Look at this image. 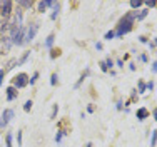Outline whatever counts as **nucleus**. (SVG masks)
<instances>
[{
    "instance_id": "obj_40",
    "label": "nucleus",
    "mask_w": 157,
    "mask_h": 147,
    "mask_svg": "<svg viewBox=\"0 0 157 147\" xmlns=\"http://www.w3.org/2000/svg\"><path fill=\"white\" fill-rule=\"evenodd\" d=\"M117 67H124V62H122V60H117Z\"/></svg>"
},
{
    "instance_id": "obj_19",
    "label": "nucleus",
    "mask_w": 157,
    "mask_h": 147,
    "mask_svg": "<svg viewBox=\"0 0 157 147\" xmlns=\"http://www.w3.org/2000/svg\"><path fill=\"white\" fill-rule=\"evenodd\" d=\"M32 105H33L32 100H27V102L24 104V110H25V112H30V110H32Z\"/></svg>"
},
{
    "instance_id": "obj_5",
    "label": "nucleus",
    "mask_w": 157,
    "mask_h": 147,
    "mask_svg": "<svg viewBox=\"0 0 157 147\" xmlns=\"http://www.w3.org/2000/svg\"><path fill=\"white\" fill-rule=\"evenodd\" d=\"M12 9H13V3L12 2H0V15H2L3 18H7L10 14H12Z\"/></svg>"
},
{
    "instance_id": "obj_28",
    "label": "nucleus",
    "mask_w": 157,
    "mask_h": 147,
    "mask_svg": "<svg viewBox=\"0 0 157 147\" xmlns=\"http://www.w3.org/2000/svg\"><path fill=\"white\" fill-rule=\"evenodd\" d=\"M155 0H147V2H145V5H147L149 7V9H152V7H155Z\"/></svg>"
},
{
    "instance_id": "obj_26",
    "label": "nucleus",
    "mask_w": 157,
    "mask_h": 147,
    "mask_svg": "<svg viewBox=\"0 0 157 147\" xmlns=\"http://www.w3.org/2000/svg\"><path fill=\"white\" fill-rule=\"evenodd\" d=\"M104 62H105L107 69H112V67H114V62H112V59H110V57H107L105 60H104Z\"/></svg>"
},
{
    "instance_id": "obj_33",
    "label": "nucleus",
    "mask_w": 157,
    "mask_h": 147,
    "mask_svg": "<svg viewBox=\"0 0 157 147\" xmlns=\"http://www.w3.org/2000/svg\"><path fill=\"white\" fill-rule=\"evenodd\" d=\"M5 74H7V72H5L3 69L0 70V85H2V80H3V77H5Z\"/></svg>"
},
{
    "instance_id": "obj_43",
    "label": "nucleus",
    "mask_w": 157,
    "mask_h": 147,
    "mask_svg": "<svg viewBox=\"0 0 157 147\" xmlns=\"http://www.w3.org/2000/svg\"><path fill=\"white\" fill-rule=\"evenodd\" d=\"M92 145H94V144H92V142H89V144H87V145H85V147H92Z\"/></svg>"
},
{
    "instance_id": "obj_22",
    "label": "nucleus",
    "mask_w": 157,
    "mask_h": 147,
    "mask_svg": "<svg viewBox=\"0 0 157 147\" xmlns=\"http://www.w3.org/2000/svg\"><path fill=\"white\" fill-rule=\"evenodd\" d=\"M140 5H142L140 0H132V2H130V7H132V9H139Z\"/></svg>"
},
{
    "instance_id": "obj_2",
    "label": "nucleus",
    "mask_w": 157,
    "mask_h": 147,
    "mask_svg": "<svg viewBox=\"0 0 157 147\" xmlns=\"http://www.w3.org/2000/svg\"><path fill=\"white\" fill-rule=\"evenodd\" d=\"M29 85V75L27 74H18L13 77V87L15 89H24V87H27Z\"/></svg>"
},
{
    "instance_id": "obj_39",
    "label": "nucleus",
    "mask_w": 157,
    "mask_h": 147,
    "mask_svg": "<svg viewBox=\"0 0 157 147\" xmlns=\"http://www.w3.org/2000/svg\"><path fill=\"white\" fill-rule=\"evenodd\" d=\"M149 47H151V50H154V48H155V45H154V42H149Z\"/></svg>"
},
{
    "instance_id": "obj_7",
    "label": "nucleus",
    "mask_w": 157,
    "mask_h": 147,
    "mask_svg": "<svg viewBox=\"0 0 157 147\" xmlns=\"http://www.w3.org/2000/svg\"><path fill=\"white\" fill-rule=\"evenodd\" d=\"M55 2H52V0H44V2H39L37 3V12L44 14L47 10V7H54Z\"/></svg>"
},
{
    "instance_id": "obj_25",
    "label": "nucleus",
    "mask_w": 157,
    "mask_h": 147,
    "mask_svg": "<svg viewBox=\"0 0 157 147\" xmlns=\"http://www.w3.org/2000/svg\"><path fill=\"white\" fill-rule=\"evenodd\" d=\"M145 90H147V89H145V82H139V94H144L145 92Z\"/></svg>"
},
{
    "instance_id": "obj_35",
    "label": "nucleus",
    "mask_w": 157,
    "mask_h": 147,
    "mask_svg": "<svg viewBox=\"0 0 157 147\" xmlns=\"http://www.w3.org/2000/svg\"><path fill=\"white\" fill-rule=\"evenodd\" d=\"M140 60H142V62H147V55L142 54V55H140Z\"/></svg>"
},
{
    "instance_id": "obj_1",
    "label": "nucleus",
    "mask_w": 157,
    "mask_h": 147,
    "mask_svg": "<svg viewBox=\"0 0 157 147\" xmlns=\"http://www.w3.org/2000/svg\"><path fill=\"white\" fill-rule=\"evenodd\" d=\"M136 17H137V12H127L124 17L119 20L117 29H115L114 33H115L117 37H122V35H125V33H129L130 30H132V27H134Z\"/></svg>"
},
{
    "instance_id": "obj_17",
    "label": "nucleus",
    "mask_w": 157,
    "mask_h": 147,
    "mask_svg": "<svg viewBox=\"0 0 157 147\" xmlns=\"http://www.w3.org/2000/svg\"><path fill=\"white\" fill-rule=\"evenodd\" d=\"M54 39H55V35H54V33H50V35L47 37V40H45V47L50 48V47H52V44H54Z\"/></svg>"
},
{
    "instance_id": "obj_42",
    "label": "nucleus",
    "mask_w": 157,
    "mask_h": 147,
    "mask_svg": "<svg viewBox=\"0 0 157 147\" xmlns=\"http://www.w3.org/2000/svg\"><path fill=\"white\" fill-rule=\"evenodd\" d=\"M154 119H155V122H157V109H154Z\"/></svg>"
},
{
    "instance_id": "obj_31",
    "label": "nucleus",
    "mask_w": 157,
    "mask_h": 147,
    "mask_svg": "<svg viewBox=\"0 0 157 147\" xmlns=\"http://www.w3.org/2000/svg\"><path fill=\"white\" fill-rule=\"evenodd\" d=\"M114 37H115V33H114V32H112V30H110V32H107V33H105V39H107V40H110V39H114Z\"/></svg>"
},
{
    "instance_id": "obj_41",
    "label": "nucleus",
    "mask_w": 157,
    "mask_h": 147,
    "mask_svg": "<svg viewBox=\"0 0 157 147\" xmlns=\"http://www.w3.org/2000/svg\"><path fill=\"white\" fill-rule=\"evenodd\" d=\"M78 7V2H72V9H77Z\"/></svg>"
},
{
    "instance_id": "obj_14",
    "label": "nucleus",
    "mask_w": 157,
    "mask_h": 147,
    "mask_svg": "<svg viewBox=\"0 0 157 147\" xmlns=\"http://www.w3.org/2000/svg\"><path fill=\"white\" fill-rule=\"evenodd\" d=\"M87 75H89V70H85V72L80 75V79H78V80H77V84L74 85V89H78V87H80V84H82V82H84V79L87 77Z\"/></svg>"
},
{
    "instance_id": "obj_23",
    "label": "nucleus",
    "mask_w": 157,
    "mask_h": 147,
    "mask_svg": "<svg viewBox=\"0 0 157 147\" xmlns=\"http://www.w3.org/2000/svg\"><path fill=\"white\" fill-rule=\"evenodd\" d=\"M63 130H57V135H55V142H60L62 141V137H63Z\"/></svg>"
},
{
    "instance_id": "obj_16",
    "label": "nucleus",
    "mask_w": 157,
    "mask_h": 147,
    "mask_svg": "<svg viewBox=\"0 0 157 147\" xmlns=\"http://www.w3.org/2000/svg\"><path fill=\"white\" fill-rule=\"evenodd\" d=\"M33 5L32 0H25V2H18V7H22V9H30Z\"/></svg>"
},
{
    "instance_id": "obj_12",
    "label": "nucleus",
    "mask_w": 157,
    "mask_h": 147,
    "mask_svg": "<svg viewBox=\"0 0 157 147\" xmlns=\"http://www.w3.org/2000/svg\"><path fill=\"white\" fill-rule=\"evenodd\" d=\"M147 14H149V9H144V10H139V14H137V17H136V20H144L145 17H147Z\"/></svg>"
},
{
    "instance_id": "obj_6",
    "label": "nucleus",
    "mask_w": 157,
    "mask_h": 147,
    "mask_svg": "<svg viewBox=\"0 0 157 147\" xmlns=\"http://www.w3.org/2000/svg\"><path fill=\"white\" fill-rule=\"evenodd\" d=\"M10 47H12V40L7 39V37H2V35H0V54H5V52H9Z\"/></svg>"
},
{
    "instance_id": "obj_37",
    "label": "nucleus",
    "mask_w": 157,
    "mask_h": 147,
    "mask_svg": "<svg viewBox=\"0 0 157 147\" xmlns=\"http://www.w3.org/2000/svg\"><path fill=\"white\" fill-rule=\"evenodd\" d=\"M95 47H97V50H102V44H100V42H97Z\"/></svg>"
},
{
    "instance_id": "obj_4",
    "label": "nucleus",
    "mask_w": 157,
    "mask_h": 147,
    "mask_svg": "<svg viewBox=\"0 0 157 147\" xmlns=\"http://www.w3.org/2000/svg\"><path fill=\"white\" fill-rule=\"evenodd\" d=\"M37 32H39V24H30L29 29L25 30V42H32L35 39Z\"/></svg>"
},
{
    "instance_id": "obj_10",
    "label": "nucleus",
    "mask_w": 157,
    "mask_h": 147,
    "mask_svg": "<svg viewBox=\"0 0 157 147\" xmlns=\"http://www.w3.org/2000/svg\"><path fill=\"white\" fill-rule=\"evenodd\" d=\"M29 57H30V50H29V52H25V54H24L20 59L17 60V65H24V64L29 60Z\"/></svg>"
},
{
    "instance_id": "obj_27",
    "label": "nucleus",
    "mask_w": 157,
    "mask_h": 147,
    "mask_svg": "<svg viewBox=\"0 0 157 147\" xmlns=\"http://www.w3.org/2000/svg\"><path fill=\"white\" fill-rule=\"evenodd\" d=\"M57 80H59L57 74H52V77H50V84H52V85H55V84H57Z\"/></svg>"
},
{
    "instance_id": "obj_32",
    "label": "nucleus",
    "mask_w": 157,
    "mask_h": 147,
    "mask_svg": "<svg viewBox=\"0 0 157 147\" xmlns=\"http://www.w3.org/2000/svg\"><path fill=\"white\" fill-rule=\"evenodd\" d=\"M99 65H100V70H102V72H107V70H109V69H107V65H105V62H100Z\"/></svg>"
},
{
    "instance_id": "obj_38",
    "label": "nucleus",
    "mask_w": 157,
    "mask_h": 147,
    "mask_svg": "<svg viewBox=\"0 0 157 147\" xmlns=\"http://www.w3.org/2000/svg\"><path fill=\"white\" fill-rule=\"evenodd\" d=\"M87 110H89V112H94V110H95V107H94V105H89Z\"/></svg>"
},
{
    "instance_id": "obj_18",
    "label": "nucleus",
    "mask_w": 157,
    "mask_h": 147,
    "mask_svg": "<svg viewBox=\"0 0 157 147\" xmlns=\"http://www.w3.org/2000/svg\"><path fill=\"white\" fill-rule=\"evenodd\" d=\"M157 144V130H152V137H151V147H155Z\"/></svg>"
},
{
    "instance_id": "obj_45",
    "label": "nucleus",
    "mask_w": 157,
    "mask_h": 147,
    "mask_svg": "<svg viewBox=\"0 0 157 147\" xmlns=\"http://www.w3.org/2000/svg\"><path fill=\"white\" fill-rule=\"evenodd\" d=\"M155 7H157V3H155Z\"/></svg>"
},
{
    "instance_id": "obj_34",
    "label": "nucleus",
    "mask_w": 157,
    "mask_h": 147,
    "mask_svg": "<svg viewBox=\"0 0 157 147\" xmlns=\"http://www.w3.org/2000/svg\"><path fill=\"white\" fill-rule=\"evenodd\" d=\"M139 40H140L142 44H145V42H147V37H145V35H142V37H139Z\"/></svg>"
},
{
    "instance_id": "obj_13",
    "label": "nucleus",
    "mask_w": 157,
    "mask_h": 147,
    "mask_svg": "<svg viewBox=\"0 0 157 147\" xmlns=\"http://www.w3.org/2000/svg\"><path fill=\"white\" fill-rule=\"evenodd\" d=\"M60 54H62V50L60 48H52L50 50V59H57V57H60Z\"/></svg>"
},
{
    "instance_id": "obj_9",
    "label": "nucleus",
    "mask_w": 157,
    "mask_h": 147,
    "mask_svg": "<svg viewBox=\"0 0 157 147\" xmlns=\"http://www.w3.org/2000/svg\"><path fill=\"white\" fill-rule=\"evenodd\" d=\"M149 117V110L145 107H140L139 110H137V119L139 120H144V119H147Z\"/></svg>"
},
{
    "instance_id": "obj_21",
    "label": "nucleus",
    "mask_w": 157,
    "mask_h": 147,
    "mask_svg": "<svg viewBox=\"0 0 157 147\" xmlns=\"http://www.w3.org/2000/svg\"><path fill=\"white\" fill-rule=\"evenodd\" d=\"M5 147H12V134H7V137H5Z\"/></svg>"
},
{
    "instance_id": "obj_15",
    "label": "nucleus",
    "mask_w": 157,
    "mask_h": 147,
    "mask_svg": "<svg viewBox=\"0 0 157 147\" xmlns=\"http://www.w3.org/2000/svg\"><path fill=\"white\" fill-rule=\"evenodd\" d=\"M7 27H9V22H7V18H3V20H0V35H2V33L7 30Z\"/></svg>"
},
{
    "instance_id": "obj_8",
    "label": "nucleus",
    "mask_w": 157,
    "mask_h": 147,
    "mask_svg": "<svg viewBox=\"0 0 157 147\" xmlns=\"http://www.w3.org/2000/svg\"><path fill=\"white\" fill-rule=\"evenodd\" d=\"M5 92H7V100H9V102H12V100H15V99H17V95H18L17 89L13 87V85H12V87H9V89L5 90Z\"/></svg>"
},
{
    "instance_id": "obj_30",
    "label": "nucleus",
    "mask_w": 157,
    "mask_h": 147,
    "mask_svg": "<svg viewBox=\"0 0 157 147\" xmlns=\"http://www.w3.org/2000/svg\"><path fill=\"white\" fill-rule=\"evenodd\" d=\"M17 144L22 145V130H18V132H17Z\"/></svg>"
},
{
    "instance_id": "obj_36",
    "label": "nucleus",
    "mask_w": 157,
    "mask_h": 147,
    "mask_svg": "<svg viewBox=\"0 0 157 147\" xmlns=\"http://www.w3.org/2000/svg\"><path fill=\"white\" fill-rule=\"evenodd\" d=\"M152 72H157V62L152 64Z\"/></svg>"
},
{
    "instance_id": "obj_44",
    "label": "nucleus",
    "mask_w": 157,
    "mask_h": 147,
    "mask_svg": "<svg viewBox=\"0 0 157 147\" xmlns=\"http://www.w3.org/2000/svg\"><path fill=\"white\" fill-rule=\"evenodd\" d=\"M154 45H155V47H157V37H155V42H154Z\"/></svg>"
},
{
    "instance_id": "obj_29",
    "label": "nucleus",
    "mask_w": 157,
    "mask_h": 147,
    "mask_svg": "<svg viewBox=\"0 0 157 147\" xmlns=\"http://www.w3.org/2000/svg\"><path fill=\"white\" fill-rule=\"evenodd\" d=\"M145 89H147V90H151V92H152V90H154V82H147V84H145Z\"/></svg>"
},
{
    "instance_id": "obj_24",
    "label": "nucleus",
    "mask_w": 157,
    "mask_h": 147,
    "mask_svg": "<svg viewBox=\"0 0 157 147\" xmlns=\"http://www.w3.org/2000/svg\"><path fill=\"white\" fill-rule=\"evenodd\" d=\"M57 112H59V105L55 104V105H54V109H52V114H50V119H55V115H57Z\"/></svg>"
},
{
    "instance_id": "obj_20",
    "label": "nucleus",
    "mask_w": 157,
    "mask_h": 147,
    "mask_svg": "<svg viewBox=\"0 0 157 147\" xmlns=\"http://www.w3.org/2000/svg\"><path fill=\"white\" fill-rule=\"evenodd\" d=\"M37 79H39V72H33V75H32L30 79H29V84H30V85H33V84L37 82Z\"/></svg>"
},
{
    "instance_id": "obj_3",
    "label": "nucleus",
    "mask_w": 157,
    "mask_h": 147,
    "mask_svg": "<svg viewBox=\"0 0 157 147\" xmlns=\"http://www.w3.org/2000/svg\"><path fill=\"white\" fill-rule=\"evenodd\" d=\"M12 119H13V110L12 109H5V110L2 112V117H0V127H2V129L7 127Z\"/></svg>"
},
{
    "instance_id": "obj_11",
    "label": "nucleus",
    "mask_w": 157,
    "mask_h": 147,
    "mask_svg": "<svg viewBox=\"0 0 157 147\" xmlns=\"http://www.w3.org/2000/svg\"><path fill=\"white\" fill-rule=\"evenodd\" d=\"M59 12H60V3L55 2V3H54V14H52V20H55V18L59 17Z\"/></svg>"
}]
</instances>
